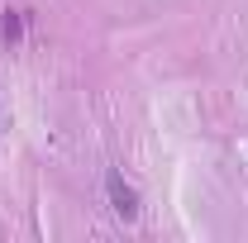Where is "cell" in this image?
<instances>
[{"label":"cell","mask_w":248,"mask_h":243,"mask_svg":"<svg viewBox=\"0 0 248 243\" xmlns=\"http://www.w3.org/2000/svg\"><path fill=\"white\" fill-rule=\"evenodd\" d=\"M105 191H110V205H115L120 219H134V214H139V191L124 182L120 172H110V177H105Z\"/></svg>","instance_id":"6da1fadb"},{"label":"cell","mask_w":248,"mask_h":243,"mask_svg":"<svg viewBox=\"0 0 248 243\" xmlns=\"http://www.w3.org/2000/svg\"><path fill=\"white\" fill-rule=\"evenodd\" d=\"M0 33H5L10 43H19V33H24V19H19V10H5V19H0Z\"/></svg>","instance_id":"7a4b0ae2"}]
</instances>
